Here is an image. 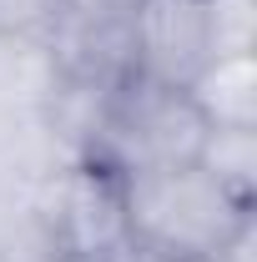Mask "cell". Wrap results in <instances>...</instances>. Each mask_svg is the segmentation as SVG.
<instances>
[{
  "mask_svg": "<svg viewBox=\"0 0 257 262\" xmlns=\"http://www.w3.org/2000/svg\"><path fill=\"white\" fill-rule=\"evenodd\" d=\"M126 182V227L141 257L222 262L227 247L252 227V202L232 196L202 162L161 166Z\"/></svg>",
  "mask_w": 257,
  "mask_h": 262,
  "instance_id": "6da1fadb",
  "label": "cell"
},
{
  "mask_svg": "<svg viewBox=\"0 0 257 262\" xmlns=\"http://www.w3.org/2000/svg\"><path fill=\"white\" fill-rule=\"evenodd\" d=\"M207 131L212 126L202 121V111L192 106V96L182 86L126 76L101 101V116H96L86 157L111 166L116 177H141V171L197 162Z\"/></svg>",
  "mask_w": 257,
  "mask_h": 262,
  "instance_id": "7a4b0ae2",
  "label": "cell"
},
{
  "mask_svg": "<svg viewBox=\"0 0 257 262\" xmlns=\"http://www.w3.org/2000/svg\"><path fill=\"white\" fill-rule=\"evenodd\" d=\"M35 232L56 262H131L126 182L96 157H71L40 177L31 196Z\"/></svg>",
  "mask_w": 257,
  "mask_h": 262,
  "instance_id": "3957f363",
  "label": "cell"
},
{
  "mask_svg": "<svg viewBox=\"0 0 257 262\" xmlns=\"http://www.w3.org/2000/svg\"><path fill=\"white\" fill-rule=\"evenodd\" d=\"M131 76L161 86H192L212 61L207 0H131Z\"/></svg>",
  "mask_w": 257,
  "mask_h": 262,
  "instance_id": "277c9868",
  "label": "cell"
},
{
  "mask_svg": "<svg viewBox=\"0 0 257 262\" xmlns=\"http://www.w3.org/2000/svg\"><path fill=\"white\" fill-rule=\"evenodd\" d=\"M187 96L212 131H257V51L207 61Z\"/></svg>",
  "mask_w": 257,
  "mask_h": 262,
  "instance_id": "5b68a950",
  "label": "cell"
},
{
  "mask_svg": "<svg viewBox=\"0 0 257 262\" xmlns=\"http://www.w3.org/2000/svg\"><path fill=\"white\" fill-rule=\"evenodd\" d=\"M197 162L207 166L232 196L252 202V187H257V131H207Z\"/></svg>",
  "mask_w": 257,
  "mask_h": 262,
  "instance_id": "8992f818",
  "label": "cell"
},
{
  "mask_svg": "<svg viewBox=\"0 0 257 262\" xmlns=\"http://www.w3.org/2000/svg\"><path fill=\"white\" fill-rule=\"evenodd\" d=\"M207 31H212V61L257 51V0H207Z\"/></svg>",
  "mask_w": 257,
  "mask_h": 262,
  "instance_id": "52a82bcc",
  "label": "cell"
},
{
  "mask_svg": "<svg viewBox=\"0 0 257 262\" xmlns=\"http://www.w3.org/2000/svg\"><path fill=\"white\" fill-rule=\"evenodd\" d=\"M61 0H0V40L15 46H51Z\"/></svg>",
  "mask_w": 257,
  "mask_h": 262,
  "instance_id": "ba28073f",
  "label": "cell"
},
{
  "mask_svg": "<svg viewBox=\"0 0 257 262\" xmlns=\"http://www.w3.org/2000/svg\"><path fill=\"white\" fill-rule=\"evenodd\" d=\"M131 262H166V257H141V252H136V257H131Z\"/></svg>",
  "mask_w": 257,
  "mask_h": 262,
  "instance_id": "9c48e42d",
  "label": "cell"
}]
</instances>
